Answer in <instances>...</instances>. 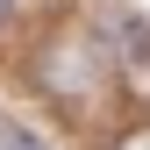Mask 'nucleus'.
<instances>
[{"instance_id":"obj_2","label":"nucleus","mask_w":150,"mask_h":150,"mask_svg":"<svg viewBox=\"0 0 150 150\" xmlns=\"http://www.w3.org/2000/svg\"><path fill=\"white\" fill-rule=\"evenodd\" d=\"M115 150H150V129H129V136H122Z\"/></svg>"},{"instance_id":"obj_1","label":"nucleus","mask_w":150,"mask_h":150,"mask_svg":"<svg viewBox=\"0 0 150 150\" xmlns=\"http://www.w3.org/2000/svg\"><path fill=\"white\" fill-rule=\"evenodd\" d=\"M0 150H43V143H36L29 129H14V122H7V129H0Z\"/></svg>"}]
</instances>
